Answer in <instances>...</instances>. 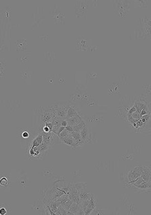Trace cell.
I'll list each match as a JSON object with an SVG mask.
<instances>
[{
	"mask_svg": "<svg viewBox=\"0 0 151 215\" xmlns=\"http://www.w3.org/2000/svg\"><path fill=\"white\" fill-rule=\"evenodd\" d=\"M78 2L79 4L76 2V5L77 6H75L76 8H78L77 10L75 11L77 14V16H84L87 14V11L89 8V2H86L87 1H79Z\"/></svg>",
	"mask_w": 151,
	"mask_h": 215,
	"instance_id": "obj_2",
	"label": "cell"
},
{
	"mask_svg": "<svg viewBox=\"0 0 151 215\" xmlns=\"http://www.w3.org/2000/svg\"><path fill=\"white\" fill-rule=\"evenodd\" d=\"M114 4L115 11L116 14L122 19H124L130 10L131 1H116Z\"/></svg>",
	"mask_w": 151,
	"mask_h": 215,
	"instance_id": "obj_1",
	"label": "cell"
},
{
	"mask_svg": "<svg viewBox=\"0 0 151 215\" xmlns=\"http://www.w3.org/2000/svg\"><path fill=\"white\" fill-rule=\"evenodd\" d=\"M8 180L6 177L3 176L1 178L0 184L3 187L6 186L8 183Z\"/></svg>",
	"mask_w": 151,
	"mask_h": 215,
	"instance_id": "obj_5",
	"label": "cell"
},
{
	"mask_svg": "<svg viewBox=\"0 0 151 215\" xmlns=\"http://www.w3.org/2000/svg\"><path fill=\"white\" fill-rule=\"evenodd\" d=\"M133 2L135 6L139 8H145L147 6V1L134 0Z\"/></svg>",
	"mask_w": 151,
	"mask_h": 215,
	"instance_id": "obj_3",
	"label": "cell"
},
{
	"mask_svg": "<svg viewBox=\"0 0 151 215\" xmlns=\"http://www.w3.org/2000/svg\"><path fill=\"white\" fill-rule=\"evenodd\" d=\"M21 136L22 139H27L30 138L31 136V132L27 129H23L22 130Z\"/></svg>",
	"mask_w": 151,
	"mask_h": 215,
	"instance_id": "obj_4",
	"label": "cell"
},
{
	"mask_svg": "<svg viewBox=\"0 0 151 215\" xmlns=\"http://www.w3.org/2000/svg\"><path fill=\"white\" fill-rule=\"evenodd\" d=\"M7 213L6 209L3 207H1L0 209V214L1 215H5Z\"/></svg>",
	"mask_w": 151,
	"mask_h": 215,
	"instance_id": "obj_6",
	"label": "cell"
}]
</instances>
